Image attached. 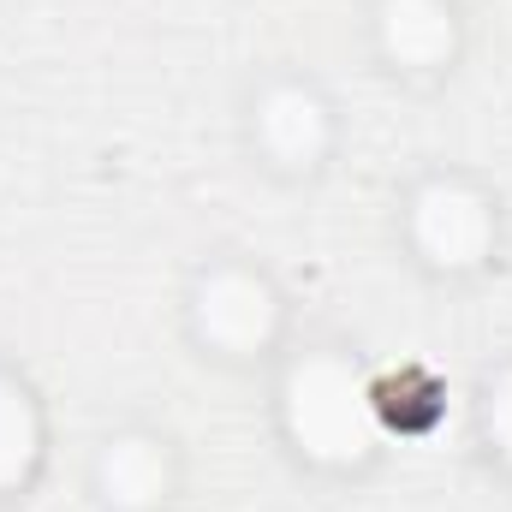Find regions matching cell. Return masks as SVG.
Segmentation results:
<instances>
[{
	"mask_svg": "<svg viewBox=\"0 0 512 512\" xmlns=\"http://www.w3.org/2000/svg\"><path fill=\"white\" fill-rule=\"evenodd\" d=\"M292 429L322 459H358L376 435V411L364 382L346 364H304L292 376Z\"/></svg>",
	"mask_w": 512,
	"mask_h": 512,
	"instance_id": "cell-1",
	"label": "cell"
},
{
	"mask_svg": "<svg viewBox=\"0 0 512 512\" xmlns=\"http://www.w3.org/2000/svg\"><path fill=\"white\" fill-rule=\"evenodd\" d=\"M417 239L441 256V262H471V256L489 245V215L465 191H429L423 209H417Z\"/></svg>",
	"mask_w": 512,
	"mask_h": 512,
	"instance_id": "cell-2",
	"label": "cell"
},
{
	"mask_svg": "<svg viewBox=\"0 0 512 512\" xmlns=\"http://www.w3.org/2000/svg\"><path fill=\"white\" fill-rule=\"evenodd\" d=\"M268 322H274V304H268V292L245 280V274H221V280H209V292H203V328L215 334V340H227V346H251L268 334Z\"/></svg>",
	"mask_w": 512,
	"mask_h": 512,
	"instance_id": "cell-3",
	"label": "cell"
},
{
	"mask_svg": "<svg viewBox=\"0 0 512 512\" xmlns=\"http://www.w3.org/2000/svg\"><path fill=\"white\" fill-rule=\"evenodd\" d=\"M387 42L405 60H435L453 42V30H447L441 6H429V0H393L387 6Z\"/></svg>",
	"mask_w": 512,
	"mask_h": 512,
	"instance_id": "cell-4",
	"label": "cell"
},
{
	"mask_svg": "<svg viewBox=\"0 0 512 512\" xmlns=\"http://www.w3.org/2000/svg\"><path fill=\"white\" fill-rule=\"evenodd\" d=\"M262 131H268V143H274L280 155L304 161V155L322 143V114H316L310 96H274L268 114H262Z\"/></svg>",
	"mask_w": 512,
	"mask_h": 512,
	"instance_id": "cell-5",
	"label": "cell"
},
{
	"mask_svg": "<svg viewBox=\"0 0 512 512\" xmlns=\"http://www.w3.org/2000/svg\"><path fill=\"white\" fill-rule=\"evenodd\" d=\"M30 453H36V423H30V405H24L12 387L0 382V483L24 477Z\"/></svg>",
	"mask_w": 512,
	"mask_h": 512,
	"instance_id": "cell-6",
	"label": "cell"
},
{
	"mask_svg": "<svg viewBox=\"0 0 512 512\" xmlns=\"http://www.w3.org/2000/svg\"><path fill=\"white\" fill-rule=\"evenodd\" d=\"M161 459L149 453V447H120L114 459H108V489L120 495V501H149V495H161Z\"/></svg>",
	"mask_w": 512,
	"mask_h": 512,
	"instance_id": "cell-7",
	"label": "cell"
},
{
	"mask_svg": "<svg viewBox=\"0 0 512 512\" xmlns=\"http://www.w3.org/2000/svg\"><path fill=\"white\" fill-rule=\"evenodd\" d=\"M489 429H495V441L512 453V376L495 387V399H489Z\"/></svg>",
	"mask_w": 512,
	"mask_h": 512,
	"instance_id": "cell-8",
	"label": "cell"
}]
</instances>
